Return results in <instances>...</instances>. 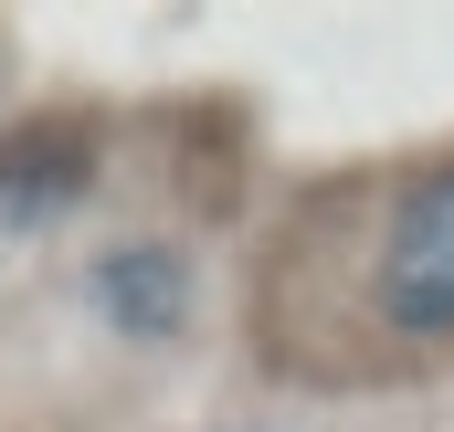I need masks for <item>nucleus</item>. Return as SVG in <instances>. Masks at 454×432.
Wrapping results in <instances>:
<instances>
[{"mask_svg":"<svg viewBox=\"0 0 454 432\" xmlns=\"http://www.w3.org/2000/svg\"><path fill=\"white\" fill-rule=\"evenodd\" d=\"M370 317L391 337H454V158L402 180L370 221Z\"/></svg>","mask_w":454,"mask_h":432,"instance_id":"nucleus-1","label":"nucleus"},{"mask_svg":"<svg viewBox=\"0 0 454 432\" xmlns=\"http://www.w3.org/2000/svg\"><path fill=\"white\" fill-rule=\"evenodd\" d=\"M74 306L116 348H180L201 327V253L180 232H106L74 274Z\"/></svg>","mask_w":454,"mask_h":432,"instance_id":"nucleus-2","label":"nucleus"},{"mask_svg":"<svg viewBox=\"0 0 454 432\" xmlns=\"http://www.w3.org/2000/svg\"><path fill=\"white\" fill-rule=\"evenodd\" d=\"M106 180V127L85 106H43V116H11L0 127V232L11 243H43L96 201Z\"/></svg>","mask_w":454,"mask_h":432,"instance_id":"nucleus-3","label":"nucleus"},{"mask_svg":"<svg viewBox=\"0 0 454 432\" xmlns=\"http://www.w3.org/2000/svg\"><path fill=\"white\" fill-rule=\"evenodd\" d=\"M212 432H286V422H212Z\"/></svg>","mask_w":454,"mask_h":432,"instance_id":"nucleus-4","label":"nucleus"},{"mask_svg":"<svg viewBox=\"0 0 454 432\" xmlns=\"http://www.w3.org/2000/svg\"><path fill=\"white\" fill-rule=\"evenodd\" d=\"M0 85H11V42H0Z\"/></svg>","mask_w":454,"mask_h":432,"instance_id":"nucleus-5","label":"nucleus"}]
</instances>
